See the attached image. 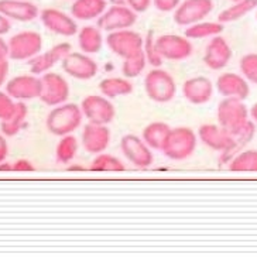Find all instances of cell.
<instances>
[{"mask_svg": "<svg viewBox=\"0 0 257 257\" xmlns=\"http://www.w3.org/2000/svg\"><path fill=\"white\" fill-rule=\"evenodd\" d=\"M10 30H12V20H9L6 16L0 13V36L8 34Z\"/></svg>", "mask_w": 257, "mask_h": 257, "instance_id": "obj_43", "label": "cell"}, {"mask_svg": "<svg viewBox=\"0 0 257 257\" xmlns=\"http://www.w3.org/2000/svg\"><path fill=\"white\" fill-rule=\"evenodd\" d=\"M105 44L103 31L98 26H85L78 30V47L88 55L100 53Z\"/></svg>", "mask_w": 257, "mask_h": 257, "instance_id": "obj_24", "label": "cell"}, {"mask_svg": "<svg viewBox=\"0 0 257 257\" xmlns=\"http://www.w3.org/2000/svg\"><path fill=\"white\" fill-rule=\"evenodd\" d=\"M213 83L206 76H194L182 85V96L192 105H205L213 96Z\"/></svg>", "mask_w": 257, "mask_h": 257, "instance_id": "obj_20", "label": "cell"}, {"mask_svg": "<svg viewBox=\"0 0 257 257\" xmlns=\"http://www.w3.org/2000/svg\"><path fill=\"white\" fill-rule=\"evenodd\" d=\"M197 144V133L192 128L180 126L170 130L161 152L167 159L173 161H184L195 153Z\"/></svg>", "mask_w": 257, "mask_h": 257, "instance_id": "obj_2", "label": "cell"}, {"mask_svg": "<svg viewBox=\"0 0 257 257\" xmlns=\"http://www.w3.org/2000/svg\"><path fill=\"white\" fill-rule=\"evenodd\" d=\"M121 154L137 168H147L154 163L152 149L136 135H124L120 140Z\"/></svg>", "mask_w": 257, "mask_h": 257, "instance_id": "obj_14", "label": "cell"}, {"mask_svg": "<svg viewBox=\"0 0 257 257\" xmlns=\"http://www.w3.org/2000/svg\"><path fill=\"white\" fill-rule=\"evenodd\" d=\"M254 12H256V20H257V9H256V10H254Z\"/></svg>", "mask_w": 257, "mask_h": 257, "instance_id": "obj_49", "label": "cell"}, {"mask_svg": "<svg viewBox=\"0 0 257 257\" xmlns=\"http://www.w3.org/2000/svg\"><path fill=\"white\" fill-rule=\"evenodd\" d=\"M257 9V0H239L233 2L232 6L223 9L218 15V22L222 24L233 23L243 19Z\"/></svg>", "mask_w": 257, "mask_h": 257, "instance_id": "obj_29", "label": "cell"}, {"mask_svg": "<svg viewBox=\"0 0 257 257\" xmlns=\"http://www.w3.org/2000/svg\"><path fill=\"white\" fill-rule=\"evenodd\" d=\"M99 91L107 99L127 96L133 92V83L124 76H109L99 82Z\"/></svg>", "mask_w": 257, "mask_h": 257, "instance_id": "obj_26", "label": "cell"}, {"mask_svg": "<svg viewBox=\"0 0 257 257\" xmlns=\"http://www.w3.org/2000/svg\"><path fill=\"white\" fill-rule=\"evenodd\" d=\"M27 116H29V107L26 105V102H16V109L13 114L6 120L0 121L2 133L6 137L17 136L24 127Z\"/></svg>", "mask_w": 257, "mask_h": 257, "instance_id": "obj_28", "label": "cell"}, {"mask_svg": "<svg viewBox=\"0 0 257 257\" xmlns=\"http://www.w3.org/2000/svg\"><path fill=\"white\" fill-rule=\"evenodd\" d=\"M41 81V92L38 99L47 106H58L65 103L71 95L68 81L57 72H46L40 76Z\"/></svg>", "mask_w": 257, "mask_h": 257, "instance_id": "obj_7", "label": "cell"}, {"mask_svg": "<svg viewBox=\"0 0 257 257\" xmlns=\"http://www.w3.org/2000/svg\"><path fill=\"white\" fill-rule=\"evenodd\" d=\"M8 171H12V164L8 161L0 163V173H8Z\"/></svg>", "mask_w": 257, "mask_h": 257, "instance_id": "obj_46", "label": "cell"}, {"mask_svg": "<svg viewBox=\"0 0 257 257\" xmlns=\"http://www.w3.org/2000/svg\"><path fill=\"white\" fill-rule=\"evenodd\" d=\"M9 71H10V65H9L8 60L0 61V88L5 86L8 82Z\"/></svg>", "mask_w": 257, "mask_h": 257, "instance_id": "obj_41", "label": "cell"}, {"mask_svg": "<svg viewBox=\"0 0 257 257\" xmlns=\"http://www.w3.org/2000/svg\"><path fill=\"white\" fill-rule=\"evenodd\" d=\"M85 168L82 166H79V164H72L71 167L67 168V171H83Z\"/></svg>", "mask_w": 257, "mask_h": 257, "instance_id": "obj_47", "label": "cell"}, {"mask_svg": "<svg viewBox=\"0 0 257 257\" xmlns=\"http://www.w3.org/2000/svg\"><path fill=\"white\" fill-rule=\"evenodd\" d=\"M107 8L106 0H74L71 6V16L75 20L91 22L98 20Z\"/></svg>", "mask_w": 257, "mask_h": 257, "instance_id": "obj_25", "label": "cell"}, {"mask_svg": "<svg viewBox=\"0 0 257 257\" xmlns=\"http://www.w3.org/2000/svg\"><path fill=\"white\" fill-rule=\"evenodd\" d=\"M213 10L212 0H181L175 9L173 19L174 23L181 27H188L191 24L205 20Z\"/></svg>", "mask_w": 257, "mask_h": 257, "instance_id": "obj_13", "label": "cell"}, {"mask_svg": "<svg viewBox=\"0 0 257 257\" xmlns=\"http://www.w3.org/2000/svg\"><path fill=\"white\" fill-rule=\"evenodd\" d=\"M239 68L247 82L257 85V53L243 55L239 62Z\"/></svg>", "mask_w": 257, "mask_h": 257, "instance_id": "obj_36", "label": "cell"}, {"mask_svg": "<svg viewBox=\"0 0 257 257\" xmlns=\"http://www.w3.org/2000/svg\"><path fill=\"white\" fill-rule=\"evenodd\" d=\"M12 171H16V173H33V171H36V167L29 160L20 159L12 164Z\"/></svg>", "mask_w": 257, "mask_h": 257, "instance_id": "obj_39", "label": "cell"}, {"mask_svg": "<svg viewBox=\"0 0 257 257\" xmlns=\"http://www.w3.org/2000/svg\"><path fill=\"white\" fill-rule=\"evenodd\" d=\"M180 3H181V0H152L153 6L157 9L159 12H163V13L174 12Z\"/></svg>", "mask_w": 257, "mask_h": 257, "instance_id": "obj_38", "label": "cell"}, {"mask_svg": "<svg viewBox=\"0 0 257 257\" xmlns=\"http://www.w3.org/2000/svg\"><path fill=\"white\" fill-rule=\"evenodd\" d=\"M233 173H257V150H242L227 163Z\"/></svg>", "mask_w": 257, "mask_h": 257, "instance_id": "obj_31", "label": "cell"}, {"mask_svg": "<svg viewBox=\"0 0 257 257\" xmlns=\"http://www.w3.org/2000/svg\"><path fill=\"white\" fill-rule=\"evenodd\" d=\"M225 30V24L219 22H198L185 29V37L189 40H204L219 36Z\"/></svg>", "mask_w": 257, "mask_h": 257, "instance_id": "obj_30", "label": "cell"}, {"mask_svg": "<svg viewBox=\"0 0 257 257\" xmlns=\"http://www.w3.org/2000/svg\"><path fill=\"white\" fill-rule=\"evenodd\" d=\"M110 144V130L106 124L86 123L82 130V147L89 154L105 153Z\"/></svg>", "mask_w": 257, "mask_h": 257, "instance_id": "obj_18", "label": "cell"}, {"mask_svg": "<svg viewBox=\"0 0 257 257\" xmlns=\"http://www.w3.org/2000/svg\"><path fill=\"white\" fill-rule=\"evenodd\" d=\"M78 149H79L78 139L74 135L62 136L55 147V159L61 164H69L76 157Z\"/></svg>", "mask_w": 257, "mask_h": 257, "instance_id": "obj_32", "label": "cell"}, {"mask_svg": "<svg viewBox=\"0 0 257 257\" xmlns=\"http://www.w3.org/2000/svg\"><path fill=\"white\" fill-rule=\"evenodd\" d=\"M170 130H171V127L164 121H152L143 128L142 139L152 150H160L161 152Z\"/></svg>", "mask_w": 257, "mask_h": 257, "instance_id": "obj_27", "label": "cell"}, {"mask_svg": "<svg viewBox=\"0 0 257 257\" xmlns=\"http://www.w3.org/2000/svg\"><path fill=\"white\" fill-rule=\"evenodd\" d=\"M198 140L215 152H225L229 144V132L219 124H202L198 128Z\"/></svg>", "mask_w": 257, "mask_h": 257, "instance_id": "obj_23", "label": "cell"}, {"mask_svg": "<svg viewBox=\"0 0 257 257\" xmlns=\"http://www.w3.org/2000/svg\"><path fill=\"white\" fill-rule=\"evenodd\" d=\"M232 48L222 36H215L211 38L208 46L205 48L204 64L212 71H220L226 68V65L232 60Z\"/></svg>", "mask_w": 257, "mask_h": 257, "instance_id": "obj_17", "label": "cell"}, {"mask_svg": "<svg viewBox=\"0 0 257 257\" xmlns=\"http://www.w3.org/2000/svg\"><path fill=\"white\" fill-rule=\"evenodd\" d=\"M216 117L219 126L233 132L249 121V107L242 99L223 98L216 109Z\"/></svg>", "mask_w": 257, "mask_h": 257, "instance_id": "obj_6", "label": "cell"}, {"mask_svg": "<svg viewBox=\"0 0 257 257\" xmlns=\"http://www.w3.org/2000/svg\"><path fill=\"white\" fill-rule=\"evenodd\" d=\"M147 67V60L144 57V53H139L132 58L123 60V65H121V74L124 78H137L144 72V69Z\"/></svg>", "mask_w": 257, "mask_h": 257, "instance_id": "obj_34", "label": "cell"}, {"mask_svg": "<svg viewBox=\"0 0 257 257\" xmlns=\"http://www.w3.org/2000/svg\"><path fill=\"white\" fill-rule=\"evenodd\" d=\"M144 38L142 34H139L137 31L130 30H117L107 33L105 38V44L107 48L117 57H120L123 60H127L135 57L139 53L143 51Z\"/></svg>", "mask_w": 257, "mask_h": 257, "instance_id": "obj_4", "label": "cell"}, {"mask_svg": "<svg viewBox=\"0 0 257 257\" xmlns=\"http://www.w3.org/2000/svg\"><path fill=\"white\" fill-rule=\"evenodd\" d=\"M8 58H9L8 41L3 38V36H0V61L8 60Z\"/></svg>", "mask_w": 257, "mask_h": 257, "instance_id": "obj_44", "label": "cell"}, {"mask_svg": "<svg viewBox=\"0 0 257 257\" xmlns=\"http://www.w3.org/2000/svg\"><path fill=\"white\" fill-rule=\"evenodd\" d=\"M232 2H239V0H232Z\"/></svg>", "mask_w": 257, "mask_h": 257, "instance_id": "obj_50", "label": "cell"}, {"mask_svg": "<svg viewBox=\"0 0 257 257\" xmlns=\"http://www.w3.org/2000/svg\"><path fill=\"white\" fill-rule=\"evenodd\" d=\"M9 58L13 61H29L43 50V37L37 31L24 30L9 38Z\"/></svg>", "mask_w": 257, "mask_h": 257, "instance_id": "obj_5", "label": "cell"}, {"mask_svg": "<svg viewBox=\"0 0 257 257\" xmlns=\"http://www.w3.org/2000/svg\"><path fill=\"white\" fill-rule=\"evenodd\" d=\"M126 5L132 10H135L137 15L146 13L150 6H152V0H126Z\"/></svg>", "mask_w": 257, "mask_h": 257, "instance_id": "obj_40", "label": "cell"}, {"mask_svg": "<svg viewBox=\"0 0 257 257\" xmlns=\"http://www.w3.org/2000/svg\"><path fill=\"white\" fill-rule=\"evenodd\" d=\"M156 48L163 60L184 61L194 53L191 40L178 34H163L156 38Z\"/></svg>", "mask_w": 257, "mask_h": 257, "instance_id": "obj_9", "label": "cell"}, {"mask_svg": "<svg viewBox=\"0 0 257 257\" xmlns=\"http://www.w3.org/2000/svg\"><path fill=\"white\" fill-rule=\"evenodd\" d=\"M137 13L128 8L127 5L123 6H110L100 15L96 20V26L105 33L117 30L132 29L137 22Z\"/></svg>", "mask_w": 257, "mask_h": 257, "instance_id": "obj_11", "label": "cell"}, {"mask_svg": "<svg viewBox=\"0 0 257 257\" xmlns=\"http://www.w3.org/2000/svg\"><path fill=\"white\" fill-rule=\"evenodd\" d=\"M144 91L156 103H168L177 95V82L170 72L154 68L144 76Z\"/></svg>", "mask_w": 257, "mask_h": 257, "instance_id": "obj_3", "label": "cell"}, {"mask_svg": "<svg viewBox=\"0 0 257 257\" xmlns=\"http://www.w3.org/2000/svg\"><path fill=\"white\" fill-rule=\"evenodd\" d=\"M72 51V47L69 43H60L51 47L50 50H47L46 53L37 54L36 57H33L29 60V67H30V72L33 75L41 76L48 71L57 65L61 64L62 60Z\"/></svg>", "mask_w": 257, "mask_h": 257, "instance_id": "obj_16", "label": "cell"}, {"mask_svg": "<svg viewBox=\"0 0 257 257\" xmlns=\"http://www.w3.org/2000/svg\"><path fill=\"white\" fill-rule=\"evenodd\" d=\"M83 119L93 124H109L116 117V107L110 99L103 95H88L81 102Z\"/></svg>", "mask_w": 257, "mask_h": 257, "instance_id": "obj_8", "label": "cell"}, {"mask_svg": "<svg viewBox=\"0 0 257 257\" xmlns=\"http://www.w3.org/2000/svg\"><path fill=\"white\" fill-rule=\"evenodd\" d=\"M216 89L223 98H237L246 100L250 95V85L243 75L225 72L216 79Z\"/></svg>", "mask_w": 257, "mask_h": 257, "instance_id": "obj_21", "label": "cell"}, {"mask_svg": "<svg viewBox=\"0 0 257 257\" xmlns=\"http://www.w3.org/2000/svg\"><path fill=\"white\" fill-rule=\"evenodd\" d=\"M16 109V100L8 92L0 91V121L9 119Z\"/></svg>", "mask_w": 257, "mask_h": 257, "instance_id": "obj_37", "label": "cell"}, {"mask_svg": "<svg viewBox=\"0 0 257 257\" xmlns=\"http://www.w3.org/2000/svg\"><path fill=\"white\" fill-rule=\"evenodd\" d=\"M83 114L81 106L76 103H61L54 106L47 114L46 127L54 136H67L74 135L82 126Z\"/></svg>", "mask_w": 257, "mask_h": 257, "instance_id": "obj_1", "label": "cell"}, {"mask_svg": "<svg viewBox=\"0 0 257 257\" xmlns=\"http://www.w3.org/2000/svg\"><path fill=\"white\" fill-rule=\"evenodd\" d=\"M143 53L146 60H147V65H152L153 68H161L163 65V58L161 55L157 53L156 48V38H154V33L149 31V34L146 36L143 43Z\"/></svg>", "mask_w": 257, "mask_h": 257, "instance_id": "obj_35", "label": "cell"}, {"mask_svg": "<svg viewBox=\"0 0 257 257\" xmlns=\"http://www.w3.org/2000/svg\"><path fill=\"white\" fill-rule=\"evenodd\" d=\"M254 135H256V124L251 120L247 121L246 124H243L242 127L237 128V130L229 132V144H227L226 150L222 152L220 163L227 164L237 153L244 150L247 143L253 140Z\"/></svg>", "mask_w": 257, "mask_h": 257, "instance_id": "obj_22", "label": "cell"}, {"mask_svg": "<svg viewBox=\"0 0 257 257\" xmlns=\"http://www.w3.org/2000/svg\"><path fill=\"white\" fill-rule=\"evenodd\" d=\"M249 116L251 117V121L256 124L257 127V102L249 109Z\"/></svg>", "mask_w": 257, "mask_h": 257, "instance_id": "obj_45", "label": "cell"}, {"mask_svg": "<svg viewBox=\"0 0 257 257\" xmlns=\"http://www.w3.org/2000/svg\"><path fill=\"white\" fill-rule=\"evenodd\" d=\"M41 24L47 30L61 37H72L78 34V22L71 15L55 8H47L40 10L38 16Z\"/></svg>", "mask_w": 257, "mask_h": 257, "instance_id": "obj_10", "label": "cell"}, {"mask_svg": "<svg viewBox=\"0 0 257 257\" xmlns=\"http://www.w3.org/2000/svg\"><path fill=\"white\" fill-rule=\"evenodd\" d=\"M8 156H9L8 137L5 136L3 133H0V163L6 161Z\"/></svg>", "mask_w": 257, "mask_h": 257, "instance_id": "obj_42", "label": "cell"}, {"mask_svg": "<svg viewBox=\"0 0 257 257\" xmlns=\"http://www.w3.org/2000/svg\"><path fill=\"white\" fill-rule=\"evenodd\" d=\"M62 71L78 81H89L98 75V62L85 53H71L61 62Z\"/></svg>", "mask_w": 257, "mask_h": 257, "instance_id": "obj_12", "label": "cell"}, {"mask_svg": "<svg viewBox=\"0 0 257 257\" xmlns=\"http://www.w3.org/2000/svg\"><path fill=\"white\" fill-rule=\"evenodd\" d=\"M6 92L16 102H29L33 99H38L41 92V81L40 76L33 74L13 76L9 79L6 85Z\"/></svg>", "mask_w": 257, "mask_h": 257, "instance_id": "obj_15", "label": "cell"}, {"mask_svg": "<svg viewBox=\"0 0 257 257\" xmlns=\"http://www.w3.org/2000/svg\"><path fill=\"white\" fill-rule=\"evenodd\" d=\"M89 170L95 173H121L126 170V166L123 164V161L112 154L100 153L96 154V157L93 159Z\"/></svg>", "mask_w": 257, "mask_h": 257, "instance_id": "obj_33", "label": "cell"}, {"mask_svg": "<svg viewBox=\"0 0 257 257\" xmlns=\"http://www.w3.org/2000/svg\"><path fill=\"white\" fill-rule=\"evenodd\" d=\"M0 13L12 22L30 23L38 19L40 9L29 0H0Z\"/></svg>", "mask_w": 257, "mask_h": 257, "instance_id": "obj_19", "label": "cell"}, {"mask_svg": "<svg viewBox=\"0 0 257 257\" xmlns=\"http://www.w3.org/2000/svg\"><path fill=\"white\" fill-rule=\"evenodd\" d=\"M109 3L112 6H123V5H126V0H109Z\"/></svg>", "mask_w": 257, "mask_h": 257, "instance_id": "obj_48", "label": "cell"}]
</instances>
